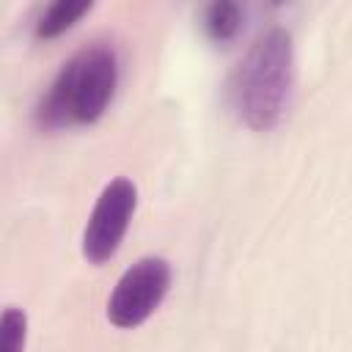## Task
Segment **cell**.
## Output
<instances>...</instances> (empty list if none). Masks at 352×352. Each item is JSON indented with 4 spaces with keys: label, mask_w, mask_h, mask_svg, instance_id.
I'll return each instance as SVG.
<instances>
[{
    "label": "cell",
    "mask_w": 352,
    "mask_h": 352,
    "mask_svg": "<svg viewBox=\"0 0 352 352\" xmlns=\"http://www.w3.org/2000/svg\"><path fill=\"white\" fill-rule=\"evenodd\" d=\"M91 11L88 0H58L52 6H47L41 11V16L36 19V38H55L60 33H66L82 14Z\"/></svg>",
    "instance_id": "5b68a950"
},
{
    "label": "cell",
    "mask_w": 352,
    "mask_h": 352,
    "mask_svg": "<svg viewBox=\"0 0 352 352\" xmlns=\"http://www.w3.org/2000/svg\"><path fill=\"white\" fill-rule=\"evenodd\" d=\"M138 190L129 179H113L96 198V206L82 231V256L91 264H102L116 256L129 220L135 214Z\"/></svg>",
    "instance_id": "277c9868"
},
{
    "label": "cell",
    "mask_w": 352,
    "mask_h": 352,
    "mask_svg": "<svg viewBox=\"0 0 352 352\" xmlns=\"http://www.w3.org/2000/svg\"><path fill=\"white\" fill-rule=\"evenodd\" d=\"M118 85V55L110 44L77 50L55 74L36 107L41 129L85 126L102 118Z\"/></svg>",
    "instance_id": "7a4b0ae2"
},
{
    "label": "cell",
    "mask_w": 352,
    "mask_h": 352,
    "mask_svg": "<svg viewBox=\"0 0 352 352\" xmlns=\"http://www.w3.org/2000/svg\"><path fill=\"white\" fill-rule=\"evenodd\" d=\"M294 88V47L286 28H267L231 74V104L256 132L280 124Z\"/></svg>",
    "instance_id": "6da1fadb"
},
{
    "label": "cell",
    "mask_w": 352,
    "mask_h": 352,
    "mask_svg": "<svg viewBox=\"0 0 352 352\" xmlns=\"http://www.w3.org/2000/svg\"><path fill=\"white\" fill-rule=\"evenodd\" d=\"M239 25H242V8L231 0L209 3L206 11H204V30L217 44L231 41L239 33Z\"/></svg>",
    "instance_id": "8992f818"
},
{
    "label": "cell",
    "mask_w": 352,
    "mask_h": 352,
    "mask_svg": "<svg viewBox=\"0 0 352 352\" xmlns=\"http://www.w3.org/2000/svg\"><path fill=\"white\" fill-rule=\"evenodd\" d=\"M25 333H28L25 311L8 305L3 311V319H0V344H3V352H22L25 349Z\"/></svg>",
    "instance_id": "52a82bcc"
},
{
    "label": "cell",
    "mask_w": 352,
    "mask_h": 352,
    "mask_svg": "<svg viewBox=\"0 0 352 352\" xmlns=\"http://www.w3.org/2000/svg\"><path fill=\"white\" fill-rule=\"evenodd\" d=\"M168 286H170V264L160 256L140 258L118 278L107 300V319L124 330L143 324L165 300Z\"/></svg>",
    "instance_id": "3957f363"
}]
</instances>
